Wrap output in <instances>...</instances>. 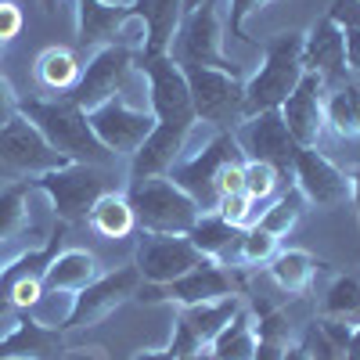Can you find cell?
<instances>
[{
    "mask_svg": "<svg viewBox=\"0 0 360 360\" xmlns=\"http://www.w3.org/2000/svg\"><path fill=\"white\" fill-rule=\"evenodd\" d=\"M86 224L94 227L101 238H108V242H115V238H127L134 227H137V217H134V209L127 202V195H101L94 202V209H90V217Z\"/></svg>",
    "mask_w": 360,
    "mask_h": 360,
    "instance_id": "27",
    "label": "cell"
},
{
    "mask_svg": "<svg viewBox=\"0 0 360 360\" xmlns=\"http://www.w3.org/2000/svg\"><path fill=\"white\" fill-rule=\"evenodd\" d=\"M303 69L314 72L324 86H335L346 79V37L342 25L332 18H321L310 25V33H303Z\"/></svg>",
    "mask_w": 360,
    "mask_h": 360,
    "instance_id": "20",
    "label": "cell"
},
{
    "mask_svg": "<svg viewBox=\"0 0 360 360\" xmlns=\"http://www.w3.org/2000/svg\"><path fill=\"white\" fill-rule=\"evenodd\" d=\"M22 33V11L11 0H0V44H11Z\"/></svg>",
    "mask_w": 360,
    "mask_h": 360,
    "instance_id": "38",
    "label": "cell"
},
{
    "mask_svg": "<svg viewBox=\"0 0 360 360\" xmlns=\"http://www.w3.org/2000/svg\"><path fill=\"white\" fill-rule=\"evenodd\" d=\"M278 256V238L266 234L263 227H249L242 234V266H259Z\"/></svg>",
    "mask_w": 360,
    "mask_h": 360,
    "instance_id": "36",
    "label": "cell"
},
{
    "mask_svg": "<svg viewBox=\"0 0 360 360\" xmlns=\"http://www.w3.org/2000/svg\"><path fill=\"white\" fill-rule=\"evenodd\" d=\"M40 4H44V11H54V8H58V0H40Z\"/></svg>",
    "mask_w": 360,
    "mask_h": 360,
    "instance_id": "46",
    "label": "cell"
},
{
    "mask_svg": "<svg viewBox=\"0 0 360 360\" xmlns=\"http://www.w3.org/2000/svg\"><path fill=\"white\" fill-rule=\"evenodd\" d=\"M231 134H234L238 148H242V155L249 162H266V166H274L281 176H292V162H295L299 144L292 141V134H288L278 108L242 119Z\"/></svg>",
    "mask_w": 360,
    "mask_h": 360,
    "instance_id": "10",
    "label": "cell"
},
{
    "mask_svg": "<svg viewBox=\"0 0 360 360\" xmlns=\"http://www.w3.org/2000/svg\"><path fill=\"white\" fill-rule=\"evenodd\" d=\"M303 195H299V188H292L288 195H281L274 205H266L263 213H259V220H256V227H263L266 234H274V238H281V234H288L292 227H295V220H299V213H303Z\"/></svg>",
    "mask_w": 360,
    "mask_h": 360,
    "instance_id": "33",
    "label": "cell"
},
{
    "mask_svg": "<svg viewBox=\"0 0 360 360\" xmlns=\"http://www.w3.org/2000/svg\"><path fill=\"white\" fill-rule=\"evenodd\" d=\"M79 62H76V54L65 51V47H47L40 58H37V79L40 86L47 90H58V94H72V86L79 83Z\"/></svg>",
    "mask_w": 360,
    "mask_h": 360,
    "instance_id": "30",
    "label": "cell"
},
{
    "mask_svg": "<svg viewBox=\"0 0 360 360\" xmlns=\"http://www.w3.org/2000/svg\"><path fill=\"white\" fill-rule=\"evenodd\" d=\"M259 202H252L245 191H238V195H224L220 202H217V213L227 220V224H234V227H242V231H249V227H256V220H259Z\"/></svg>",
    "mask_w": 360,
    "mask_h": 360,
    "instance_id": "35",
    "label": "cell"
},
{
    "mask_svg": "<svg viewBox=\"0 0 360 360\" xmlns=\"http://www.w3.org/2000/svg\"><path fill=\"white\" fill-rule=\"evenodd\" d=\"M205 256L191 245L188 234H141L137 252H134V266L141 281L152 285H169L180 274H188L191 266H198Z\"/></svg>",
    "mask_w": 360,
    "mask_h": 360,
    "instance_id": "15",
    "label": "cell"
},
{
    "mask_svg": "<svg viewBox=\"0 0 360 360\" xmlns=\"http://www.w3.org/2000/svg\"><path fill=\"white\" fill-rule=\"evenodd\" d=\"M62 328H47L37 317H18L15 332L0 339V360H62Z\"/></svg>",
    "mask_w": 360,
    "mask_h": 360,
    "instance_id": "21",
    "label": "cell"
},
{
    "mask_svg": "<svg viewBox=\"0 0 360 360\" xmlns=\"http://www.w3.org/2000/svg\"><path fill=\"white\" fill-rule=\"evenodd\" d=\"M98 259L86 249H62L44 270V292L47 295H76L90 281H98Z\"/></svg>",
    "mask_w": 360,
    "mask_h": 360,
    "instance_id": "23",
    "label": "cell"
},
{
    "mask_svg": "<svg viewBox=\"0 0 360 360\" xmlns=\"http://www.w3.org/2000/svg\"><path fill=\"white\" fill-rule=\"evenodd\" d=\"M281 173L274 169V166H266V162H249L245 159V195L252 198V202H270L274 198V191L281 188Z\"/></svg>",
    "mask_w": 360,
    "mask_h": 360,
    "instance_id": "34",
    "label": "cell"
},
{
    "mask_svg": "<svg viewBox=\"0 0 360 360\" xmlns=\"http://www.w3.org/2000/svg\"><path fill=\"white\" fill-rule=\"evenodd\" d=\"M15 115H18V98H15L11 83L0 76V127H4L8 119H15Z\"/></svg>",
    "mask_w": 360,
    "mask_h": 360,
    "instance_id": "40",
    "label": "cell"
},
{
    "mask_svg": "<svg viewBox=\"0 0 360 360\" xmlns=\"http://www.w3.org/2000/svg\"><path fill=\"white\" fill-rule=\"evenodd\" d=\"M205 4V0H184V15H191L195 8H202Z\"/></svg>",
    "mask_w": 360,
    "mask_h": 360,
    "instance_id": "45",
    "label": "cell"
},
{
    "mask_svg": "<svg viewBox=\"0 0 360 360\" xmlns=\"http://www.w3.org/2000/svg\"><path fill=\"white\" fill-rule=\"evenodd\" d=\"M134 15L144 22L148 29V44L137 58H155V54H166L169 44H173V33L180 18H184V0H134Z\"/></svg>",
    "mask_w": 360,
    "mask_h": 360,
    "instance_id": "24",
    "label": "cell"
},
{
    "mask_svg": "<svg viewBox=\"0 0 360 360\" xmlns=\"http://www.w3.org/2000/svg\"><path fill=\"white\" fill-rule=\"evenodd\" d=\"M242 227L227 224L220 213H202L198 224L191 227V245L220 266H242Z\"/></svg>",
    "mask_w": 360,
    "mask_h": 360,
    "instance_id": "22",
    "label": "cell"
},
{
    "mask_svg": "<svg viewBox=\"0 0 360 360\" xmlns=\"http://www.w3.org/2000/svg\"><path fill=\"white\" fill-rule=\"evenodd\" d=\"M69 159L58 155L54 148L44 141V134L29 123L25 115H15L0 127V169L8 173H47L62 169Z\"/></svg>",
    "mask_w": 360,
    "mask_h": 360,
    "instance_id": "16",
    "label": "cell"
},
{
    "mask_svg": "<svg viewBox=\"0 0 360 360\" xmlns=\"http://www.w3.org/2000/svg\"><path fill=\"white\" fill-rule=\"evenodd\" d=\"M324 123L339 137H360V79L346 76L335 86H324Z\"/></svg>",
    "mask_w": 360,
    "mask_h": 360,
    "instance_id": "25",
    "label": "cell"
},
{
    "mask_svg": "<svg viewBox=\"0 0 360 360\" xmlns=\"http://www.w3.org/2000/svg\"><path fill=\"white\" fill-rule=\"evenodd\" d=\"M191 90V105L195 115L209 127H227V123H242V101H245V83L238 72L224 69H180Z\"/></svg>",
    "mask_w": 360,
    "mask_h": 360,
    "instance_id": "9",
    "label": "cell"
},
{
    "mask_svg": "<svg viewBox=\"0 0 360 360\" xmlns=\"http://www.w3.org/2000/svg\"><path fill=\"white\" fill-rule=\"evenodd\" d=\"M231 162H245V155H242V148H238L234 134L220 130L205 148H198L195 155H180L166 176L198 205V213H217V202H220L217 180H220L224 166H231Z\"/></svg>",
    "mask_w": 360,
    "mask_h": 360,
    "instance_id": "6",
    "label": "cell"
},
{
    "mask_svg": "<svg viewBox=\"0 0 360 360\" xmlns=\"http://www.w3.org/2000/svg\"><path fill=\"white\" fill-rule=\"evenodd\" d=\"M353 328L332 317H317L303 328V346L310 353V360H346V346H349Z\"/></svg>",
    "mask_w": 360,
    "mask_h": 360,
    "instance_id": "26",
    "label": "cell"
},
{
    "mask_svg": "<svg viewBox=\"0 0 360 360\" xmlns=\"http://www.w3.org/2000/svg\"><path fill=\"white\" fill-rule=\"evenodd\" d=\"M29 180L11 184L0 191V245H8L11 238H18L29 224Z\"/></svg>",
    "mask_w": 360,
    "mask_h": 360,
    "instance_id": "32",
    "label": "cell"
},
{
    "mask_svg": "<svg viewBox=\"0 0 360 360\" xmlns=\"http://www.w3.org/2000/svg\"><path fill=\"white\" fill-rule=\"evenodd\" d=\"M234 295V281L231 274L213 263V259H202L198 266H191L188 274H180L169 285H152V281H141L137 295L141 303H159V299H173L180 307H198V303H217V299Z\"/></svg>",
    "mask_w": 360,
    "mask_h": 360,
    "instance_id": "14",
    "label": "cell"
},
{
    "mask_svg": "<svg viewBox=\"0 0 360 360\" xmlns=\"http://www.w3.org/2000/svg\"><path fill=\"white\" fill-rule=\"evenodd\" d=\"M141 288V274L137 266H123V270H112V274L90 281L83 292L72 295V307L65 314V321L58 324L62 332H69V328H90L98 324L101 317H108L112 310H119L127 303V299H134Z\"/></svg>",
    "mask_w": 360,
    "mask_h": 360,
    "instance_id": "13",
    "label": "cell"
},
{
    "mask_svg": "<svg viewBox=\"0 0 360 360\" xmlns=\"http://www.w3.org/2000/svg\"><path fill=\"white\" fill-rule=\"evenodd\" d=\"M281 119L292 134V141L299 148H317L321 134H324V83L314 72H303L299 86L281 101Z\"/></svg>",
    "mask_w": 360,
    "mask_h": 360,
    "instance_id": "19",
    "label": "cell"
},
{
    "mask_svg": "<svg viewBox=\"0 0 360 360\" xmlns=\"http://www.w3.org/2000/svg\"><path fill=\"white\" fill-rule=\"evenodd\" d=\"M76 44L79 51L127 47L134 54L144 51L148 29L134 15L130 4H108V0H76Z\"/></svg>",
    "mask_w": 360,
    "mask_h": 360,
    "instance_id": "7",
    "label": "cell"
},
{
    "mask_svg": "<svg viewBox=\"0 0 360 360\" xmlns=\"http://www.w3.org/2000/svg\"><path fill=\"white\" fill-rule=\"evenodd\" d=\"M86 123L112 155H134L148 141V134L155 130V115H152V108H137L119 94V98L98 105L94 112H86Z\"/></svg>",
    "mask_w": 360,
    "mask_h": 360,
    "instance_id": "11",
    "label": "cell"
},
{
    "mask_svg": "<svg viewBox=\"0 0 360 360\" xmlns=\"http://www.w3.org/2000/svg\"><path fill=\"white\" fill-rule=\"evenodd\" d=\"M292 180H295L299 195H303L307 202H314V205H321V209H335L353 195L349 176L332 159H324L317 148H299L295 152Z\"/></svg>",
    "mask_w": 360,
    "mask_h": 360,
    "instance_id": "18",
    "label": "cell"
},
{
    "mask_svg": "<svg viewBox=\"0 0 360 360\" xmlns=\"http://www.w3.org/2000/svg\"><path fill=\"white\" fill-rule=\"evenodd\" d=\"M281 360H310V353H307V349H303V346H288V349H285V356H281Z\"/></svg>",
    "mask_w": 360,
    "mask_h": 360,
    "instance_id": "42",
    "label": "cell"
},
{
    "mask_svg": "<svg viewBox=\"0 0 360 360\" xmlns=\"http://www.w3.org/2000/svg\"><path fill=\"white\" fill-rule=\"evenodd\" d=\"M176 360H198V356H176Z\"/></svg>",
    "mask_w": 360,
    "mask_h": 360,
    "instance_id": "47",
    "label": "cell"
},
{
    "mask_svg": "<svg viewBox=\"0 0 360 360\" xmlns=\"http://www.w3.org/2000/svg\"><path fill=\"white\" fill-rule=\"evenodd\" d=\"M4 47H8V44H0V58H4Z\"/></svg>",
    "mask_w": 360,
    "mask_h": 360,
    "instance_id": "48",
    "label": "cell"
},
{
    "mask_svg": "<svg viewBox=\"0 0 360 360\" xmlns=\"http://www.w3.org/2000/svg\"><path fill=\"white\" fill-rule=\"evenodd\" d=\"M346 37V72L360 79V25H342Z\"/></svg>",
    "mask_w": 360,
    "mask_h": 360,
    "instance_id": "39",
    "label": "cell"
},
{
    "mask_svg": "<svg viewBox=\"0 0 360 360\" xmlns=\"http://www.w3.org/2000/svg\"><path fill=\"white\" fill-rule=\"evenodd\" d=\"M127 202L134 209L141 231H148V234H191V227L202 217L198 205L180 191L169 176L130 180Z\"/></svg>",
    "mask_w": 360,
    "mask_h": 360,
    "instance_id": "5",
    "label": "cell"
},
{
    "mask_svg": "<svg viewBox=\"0 0 360 360\" xmlns=\"http://www.w3.org/2000/svg\"><path fill=\"white\" fill-rule=\"evenodd\" d=\"M224 4L227 0H205L202 8H195L191 15L180 18L173 44H169V58L180 69H224V72H238V65L224 54Z\"/></svg>",
    "mask_w": 360,
    "mask_h": 360,
    "instance_id": "4",
    "label": "cell"
},
{
    "mask_svg": "<svg viewBox=\"0 0 360 360\" xmlns=\"http://www.w3.org/2000/svg\"><path fill=\"white\" fill-rule=\"evenodd\" d=\"M317 270H321V263L303 249H288V252H278L270 259V278H274L278 288L288 292V295H303Z\"/></svg>",
    "mask_w": 360,
    "mask_h": 360,
    "instance_id": "28",
    "label": "cell"
},
{
    "mask_svg": "<svg viewBox=\"0 0 360 360\" xmlns=\"http://www.w3.org/2000/svg\"><path fill=\"white\" fill-rule=\"evenodd\" d=\"M256 353V324L245 310H238L231 324L209 342V356L213 360H252Z\"/></svg>",
    "mask_w": 360,
    "mask_h": 360,
    "instance_id": "29",
    "label": "cell"
},
{
    "mask_svg": "<svg viewBox=\"0 0 360 360\" xmlns=\"http://www.w3.org/2000/svg\"><path fill=\"white\" fill-rule=\"evenodd\" d=\"M137 54L127 51V47H101L90 54L86 69L79 72V83L72 86V101L83 108V112H94L98 105L112 101L123 94V86L134 79V65Z\"/></svg>",
    "mask_w": 360,
    "mask_h": 360,
    "instance_id": "12",
    "label": "cell"
},
{
    "mask_svg": "<svg viewBox=\"0 0 360 360\" xmlns=\"http://www.w3.org/2000/svg\"><path fill=\"white\" fill-rule=\"evenodd\" d=\"M303 33H278L274 40L263 44V65L245 83L242 119L281 108V101L292 94L303 79Z\"/></svg>",
    "mask_w": 360,
    "mask_h": 360,
    "instance_id": "3",
    "label": "cell"
},
{
    "mask_svg": "<svg viewBox=\"0 0 360 360\" xmlns=\"http://www.w3.org/2000/svg\"><path fill=\"white\" fill-rule=\"evenodd\" d=\"M263 4H270V0H227V29H231V37H234V40L259 47V44L245 33V18H249L252 11H259Z\"/></svg>",
    "mask_w": 360,
    "mask_h": 360,
    "instance_id": "37",
    "label": "cell"
},
{
    "mask_svg": "<svg viewBox=\"0 0 360 360\" xmlns=\"http://www.w3.org/2000/svg\"><path fill=\"white\" fill-rule=\"evenodd\" d=\"M134 360H176V356H173L169 349H162V353H137Z\"/></svg>",
    "mask_w": 360,
    "mask_h": 360,
    "instance_id": "44",
    "label": "cell"
},
{
    "mask_svg": "<svg viewBox=\"0 0 360 360\" xmlns=\"http://www.w3.org/2000/svg\"><path fill=\"white\" fill-rule=\"evenodd\" d=\"M321 317H332L342 321L349 328H360V278H335L332 288L324 292V303H321Z\"/></svg>",
    "mask_w": 360,
    "mask_h": 360,
    "instance_id": "31",
    "label": "cell"
},
{
    "mask_svg": "<svg viewBox=\"0 0 360 360\" xmlns=\"http://www.w3.org/2000/svg\"><path fill=\"white\" fill-rule=\"evenodd\" d=\"M346 360H360V328H353L349 346H346Z\"/></svg>",
    "mask_w": 360,
    "mask_h": 360,
    "instance_id": "41",
    "label": "cell"
},
{
    "mask_svg": "<svg viewBox=\"0 0 360 360\" xmlns=\"http://www.w3.org/2000/svg\"><path fill=\"white\" fill-rule=\"evenodd\" d=\"M18 115H25L44 134V141L69 162H90V166L115 162V155L90 130L86 112L72 98L69 101H18Z\"/></svg>",
    "mask_w": 360,
    "mask_h": 360,
    "instance_id": "2",
    "label": "cell"
},
{
    "mask_svg": "<svg viewBox=\"0 0 360 360\" xmlns=\"http://www.w3.org/2000/svg\"><path fill=\"white\" fill-rule=\"evenodd\" d=\"M37 188L51 198V209L62 224H83L101 195H108V166L65 162L37 176Z\"/></svg>",
    "mask_w": 360,
    "mask_h": 360,
    "instance_id": "8",
    "label": "cell"
},
{
    "mask_svg": "<svg viewBox=\"0 0 360 360\" xmlns=\"http://www.w3.org/2000/svg\"><path fill=\"white\" fill-rule=\"evenodd\" d=\"M349 188H353V195H349V198L360 205V166H356V169H353V176H349Z\"/></svg>",
    "mask_w": 360,
    "mask_h": 360,
    "instance_id": "43",
    "label": "cell"
},
{
    "mask_svg": "<svg viewBox=\"0 0 360 360\" xmlns=\"http://www.w3.org/2000/svg\"><path fill=\"white\" fill-rule=\"evenodd\" d=\"M137 62H141L137 69L148 79V108L155 115V130L148 134V141L134 152L130 180L166 176L173 169V162L188 152V137L198 123L188 79H184V72H180V65L173 58L155 54V58H137Z\"/></svg>",
    "mask_w": 360,
    "mask_h": 360,
    "instance_id": "1",
    "label": "cell"
},
{
    "mask_svg": "<svg viewBox=\"0 0 360 360\" xmlns=\"http://www.w3.org/2000/svg\"><path fill=\"white\" fill-rule=\"evenodd\" d=\"M238 310H242L238 295L217 299V303L184 307V310H180V317H176V328H173L169 353H173V356H198V353L231 324V317H234Z\"/></svg>",
    "mask_w": 360,
    "mask_h": 360,
    "instance_id": "17",
    "label": "cell"
}]
</instances>
